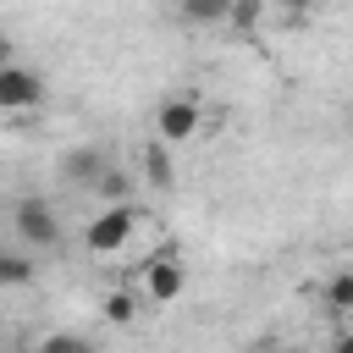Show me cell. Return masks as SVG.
Masks as SVG:
<instances>
[{"label":"cell","instance_id":"cell-1","mask_svg":"<svg viewBox=\"0 0 353 353\" xmlns=\"http://www.w3.org/2000/svg\"><path fill=\"white\" fill-rule=\"evenodd\" d=\"M138 204H105L94 221H88V232H83V243H88V254H99V259H110V254H121L127 243H132V232H138Z\"/></svg>","mask_w":353,"mask_h":353},{"label":"cell","instance_id":"cell-2","mask_svg":"<svg viewBox=\"0 0 353 353\" xmlns=\"http://www.w3.org/2000/svg\"><path fill=\"white\" fill-rule=\"evenodd\" d=\"M11 226H17V237H22L28 248H55V243H61V215H55V204L39 199V193L11 210Z\"/></svg>","mask_w":353,"mask_h":353},{"label":"cell","instance_id":"cell-3","mask_svg":"<svg viewBox=\"0 0 353 353\" xmlns=\"http://www.w3.org/2000/svg\"><path fill=\"white\" fill-rule=\"evenodd\" d=\"M138 276H143V298H149V303H171V298H182V287H188V265H182L176 248H160L154 259H143Z\"/></svg>","mask_w":353,"mask_h":353},{"label":"cell","instance_id":"cell-4","mask_svg":"<svg viewBox=\"0 0 353 353\" xmlns=\"http://www.w3.org/2000/svg\"><path fill=\"white\" fill-rule=\"evenodd\" d=\"M199 121H204V110H199V99H165L160 110H154V143H188L193 132H199Z\"/></svg>","mask_w":353,"mask_h":353},{"label":"cell","instance_id":"cell-5","mask_svg":"<svg viewBox=\"0 0 353 353\" xmlns=\"http://www.w3.org/2000/svg\"><path fill=\"white\" fill-rule=\"evenodd\" d=\"M44 105V77L33 66H0V110H33Z\"/></svg>","mask_w":353,"mask_h":353},{"label":"cell","instance_id":"cell-6","mask_svg":"<svg viewBox=\"0 0 353 353\" xmlns=\"http://www.w3.org/2000/svg\"><path fill=\"white\" fill-rule=\"evenodd\" d=\"M99 171H105V154H99V149H66V154H61V176H66L72 188H94Z\"/></svg>","mask_w":353,"mask_h":353},{"label":"cell","instance_id":"cell-7","mask_svg":"<svg viewBox=\"0 0 353 353\" xmlns=\"http://www.w3.org/2000/svg\"><path fill=\"white\" fill-rule=\"evenodd\" d=\"M176 11H182L188 22H199V28H215V22H226L232 0H176Z\"/></svg>","mask_w":353,"mask_h":353},{"label":"cell","instance_id":"cell-8","mask_svg":"<svg viewBox=\"0 0 353 353\" xmlns=\"http://www.w3.org/2000/svg\"><path fill=\"white\" fill-rule=\"evenodd\" d=\"M94 193H105L110 204H132V176H127V171H116V165H105V171H99V182H94Z\"/></svg>","mask_w":353,"mask_h":353},{"label":"cell","instance_id":"cell-9","mask_svg":"<svg viewBox=\"0 0 353 353\" xmlns=\"http://www.w3.org/2000/svg\"><path fill=\"white\" fill-rule=\"evenodd\" d=\"M143 171H149V182H154V188H171V182H176L165 143H149V149H143Z\"/></svg>","mask_w":353,"mask_h":353},{"label":"cell","instance_id":"cell-10","mask_svg":"<svg viewBox=\"0 0 353 353\" xmlns=\"http://www.w3.org/2000/svg\"><path fill=\"white\" fill-rule=\"evenodd\" d=\"M325 309H331V314H347V309H353V270H336V276L325 281Z\"/></svg>","mask_w":353,"mask_h":353},{"label":"cell","instance_id":"cell-11","mask_svg":"<svg viewBox=\"0 0 353 353\" xmlns=\"http://www.w3.org/2000/svg\"><path fill=\"white\" fill-rule=\"evenodd\" d=\"M132 314H138V298H132V287H116V292L105 298V320H110V325H132Z\"/></svg>","mask_w":353,"mask_h":353},{"label":"cell","instance_id":"cell-12","mask_svg":"<svg viewBox=\"0 0 353 353\" xmlns=\"http://www.w3.org/2000/svg\"><path fill=\"white\" fill-rule=\"evenodd\" d=\"M33 281V259L28 254H0V287H28Z\"/></svg>","mask_w":353,"mask_h":353},{"label":"cell","instance_id":"cell-13","mask_svg":"<svg viewBox=\"0 0 353 353\" xmlns=\"http://www.w3.org/2000/svg\"><path fill=\"white\" fill-rule=\"evenodd\" d=\"M259 11H265V0H232L226 22H232L237 33H254V28H259Z\"/></svg>","mask_w":353,"mask_h":353},{"label":"cell","instance_id":"cell-14","mask_svg":"<svg viewBox=\"0 0 353 353\" xmlns=\"http://www.w3.org/2000/svg\"><path fill=\"white\" fill-rule=\"evenodd\" d=\"M33 353H88V342H83V336H66V331H55V336H44Z\"/></svg>","mask_w":353,"mask_h":353},{"label":"cell","instance_id":"cell-15","mask_svg":"<svg viewBox=\"0 0 353 353\" xmlns=\"http://www.w3.org/2000/svg\"><path fill=\"white\" fill-rule=\"evenodd\" d=\"M265 6H270V0H265ZM276 6H287V11H292V17H303V11H309V6H314V0H276Z\"/></svg>","mask_w":353,"mask_h":353},{"label":"cell","instance_id":"cell-16","mask_svg":"<svg viewBox=\"0 0 353 353\" xmlns=\"http://www.w3.org/2000/svg\"><path fill=\"white\" fill-rule=\"evenodd\" d=\"M331 353H353V336H336V342H331Z\"/></svg>","mask_w":353,"mask_h":353},{"label":"cell","instance_id":"cell-17","mask_svg":"<svg viewBox=\"0 0 353 353\" xmlns=\"http://www.w3.org/2000/svg\"><path fill=\"white\" fill-rule=\"evenodd\" d=\"M0 66H11V39L0 33Z\"/></svg>","mask_w":353,"mask_h":353},{"label":"cell","instance_id":"cell-18","mask_svg":"<svg viewBox=\"0 0 353 353\" xmlns=\"http://www.w3.org/2000/svg\"><path fill=\"white\" fill-rule=\"evenodd\" d=\"M248 353H276V347H248Z\"/></svg>","mask_w":353,"mask_h":353},{"label":"cell","instance_id":"cell-19","mask_svg":"<svg viewBox=\"0 0 353 353\" xmlns=\"http://www.w3.org/2000/svg\"><path fill=\"white\" fill-rule=\"evenodd\" d=\"M6 353H17V347H6Z\"/></svg>","mask_w":353,"mask_h":353}]
</instances>
